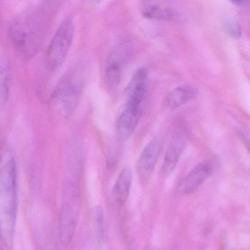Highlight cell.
Returning <instances> with one entry per match:
<instances>
[{
  "label": "cell",
  "instance_id": "cell-13",
  "mask_svg": "<svg viewBox=\"0 0 250 250\" xmlns=\"http://www.w3.org/2000/svg\"><path fill=\"white\" fill-rule=\"evenodd\" d=\"M197 90L192 86L177 87L169 92L167 96V106L169 109H177L192 100L197 96Z\"/></svg>",
  "mask_w": 250,
  "mask_h": 250
},
{
  "label": "cell",
  "instance_id": "cell-7",
  "mask_svg": "<svg viewBox=\"0 0 250 250\" xmlns=\"http://www.w3.org/2000/svg\"><path fill=\"white\" fill-rule=\"evenodd\" d=\"M187 140V134L184 131H178L172 136L162 164V173L164 176H169L175 170L180 158L185 150Z\"/></svg>",
  "mask_w": 250,
  "mask_h": 250
},
{
  "label": "cell",
  "instance_id": "cell-4",
  "mask_svg": "<svg viewBox=\"0 0 250 250\" xmlns=\"http://www.w3.org/2000/svg\"><path fill=\"white\" fill-rule=\"evenodd\" d=\"M74 33V19L67 17L60 24L46 50V64L50 69H58L63 63L72 44Z\"/></svg>",
  "mask_w": 250,
  "mask_h": 250
},
{
  "label": "cell",
  "instance_id": "cell-16",
  "mask_svg": "<svg viewBox=\"0 0 250 250\" xmlns=\"http://www.w3.org/2000/svg\"><path fill=\"white\" fill-rule=\"evenodd\" d=\"M224 30L227 34L234 39H239L241 36V29L239 23L235 20L229 19L223 24Z\"/></svg>",
  "mask_w": 250,
  "mask_h": 250
},
{
  "label": "cell",
  "instance_id": "cell-5",
  "mask_svg": "<svg viewBox=\"0 0 250 250\" xmlns=\"http://www.w3.org/2000/svg\"><path fill=\"white\" fill-rule=\"evenodd\" d=\"M84 77L80 68L70 71L55 89V99L65 115H70L75 110L83 93Z\"/></svg>",
  "mask_w": 250,
  "mask_h": 250
},
{
  "label": "cell",
  "instance_id": "cell-9",
  "mask_svg": "<svg viewBox=\"0 0 250 250\" xmlns=\"http://www.w3.org/2000/svg\"><path fill=\"white\" fill-rule=\"evenodd\" d=\"M128 53L124 46L117 48L109 56L105 67V81L110 90H115L119 85L122 78L123 70L126 62Z\"/></svg>",
  "mask_w": 250,
  "mask_h": 250
},
{
  "label": "cell",
  "instance_id": "cell-1",
  "mask_svg": "<svg viewBox=\"0 0 250 250\" xmlns=\"http://www.w3.org/2000/svg\"><path fill=\"white\" fill-rule=\"evenodd\" d=\"M47 26L43 11H30L10 24L9 34L14 47L25 58H32L40 48Z\"/></svg>",
  "mask_w": 250,
  "mask_h": 250
},
{
  "label": "cell",
  "instance_id": "cell-8",
  "mask_svg": "<svg viewBox=\"0 0 250 250\" xmlns=\"http://www.w3.org/2000/svg\"><path fill=\"white\" fill-rule=\"evenodd\" d=\"M148 84V71L140 68L135 71L126 87L127 105L142 108L143 101L147 93Z\"/></svg>",
  "mask_w": 250,
  "mask_h": 250
},
{
  "label": "cell",
  "instance_id": "cell-2",
  "mask_svg": "<svg viewBox=\"0 0 250 250\" xmlns=\"http://www.w3.org/2000/svg\"><path fill=\"white\" fill-rule=\"evenodd\" d=\"M17 165L14 159L4 164L1 172V225L5 238H11L17 213Z\"/></svg>",
  "mask_w": 250,
  "mask_h": 250
},
{
  "label": "cell",
  "instance_id": "cell-10",
  "mask_svg": "<svg viewBox=\"0 0 250 250\" xmlns=\"http://www.w3.org/2000/svg\"><path fill=\"white\" fill-rule=\"evenodd\" d=\"M212 172L213 168L208 162L199 164L181 181L179 186L181 191L184 194H188L197 191L211 175Z\"/></svg>",
  "mask_w": 250,
  "mask_h": 250
},
{
  "label": "cell",
  "instance_id": "cell-12",
  "mask_svg": "<svg viewBox=\"0 0 250 250\" xmlns=\"http://www.w3.org/2000/svg\"><path fill=\"white\" fill-rule=\"evenodd\" d=\"M132 171L125 167L120 172L113 187V196L118 204L124 205L129 197L132 185Z\"/></svg>",
  "mask_w": 250,
  "mask_h": 250
},
{
  "label": "cell",
  "instance_id": "cell-11",
  "mask_svg": "<svg viewBox=\"0 0 250 250\" xmlns=\"http://www.w3.org/2000/svg\"><path fill=\"white\" fill-rule=\"evenodd\" d=\"M142 108L125 104L117 121V132L122 140L129 138L137 128L141 116Z\"/></svg>",
  "mask_w": 250,
  "mask_h": 250
},
{
  "label": "cell",
  "instance_id": "cell-15",
  "mask_svg": "<svg viewBox=\"0 0 250 250\" xmlns=\"http://www.w3.org/2000/svg\"><path fill=\"white\" fill-rule=\"evenodd\" d=\"M0 102L3 106L9 97L11 87V77H10L9 66L6 62H1V74H0Z\"/></svg>",
  "mask_w": 250,
  "mask_h": 250
},
{
  "label": "cell",
  "instance_id": "cell-3",
  "mask_svg": "<svg viewBox=\"0 0 250 250\" xmlns=\"http://www.w3.org/2000/svg\"><path fill=\"white\" fill-rule=\"evenodd\" d=\"M80 210V189L77 181H68L65 185L59 222L61 243L68 245L72 241Z\"/></svg>",
  "mask_w": 250,
  "mask_h": 250
},
{
  "label": "cell",
  "instance_id": "cell-17",
  "mask_svg": "<svg viewBox=\"0 0 250 250\" xmlns=\"http://www.w3.org/2000/svg\"><path fill=\"white\" fill-rule=\"evenodd\" d=\"M95 219H96V225H97L98 229H99V232H102L103 231V223H104V217H103V212H102V209L101 208H97L95 210Z\"/></svg>",
  "mask_w": 250,
  "mask_h": 250
},
{
  "label": "cell",
  "instance_id": "cell-6",
  "mask_svg": "<svg viewBox=\"0 0 250 250\" xmlns=\"http://www.w3.org/2000/svg\"><path fill=\"white\" fill-rule=\"evenodd\" d=\"M162 150V142L158 137L152 139L143 149L137 162V172L141 181H148L154 171Z\"/></svg>",
  "mask_w": 250,
  "mask_h": 250
},
{
  "label": "cell",
  "instance_id": "cell-18",
  "mask_svg": "<svg viewBox=\"0 0 250 250\" xmlns=\"http://www.w3.org/2000/svg\"><path fill=\"white\" fill-rule=\"evenodd\" d=\"M246 144H247V147H248L249 150L250 151V138H247L245 140Z\"/></svg>",
  "mask_w": 250,
  "mask_h": 250
},
{
  "label": "cell",
  "instance_id": "cell-14",
  "mask_svg": "<svg viewBox=\"0 0 250 250\" xmlns=\"http://www.w3.org/2000/svg\"><path fill=\"white\" fill-rule=\"evenodd\" d=\"M141 11L143 17L150 20H172L175 17V13L172 9L156 2H144Z\"/></svg>",
  "mask_w": 250,
  "mask_h": 250
}]
</instances>
